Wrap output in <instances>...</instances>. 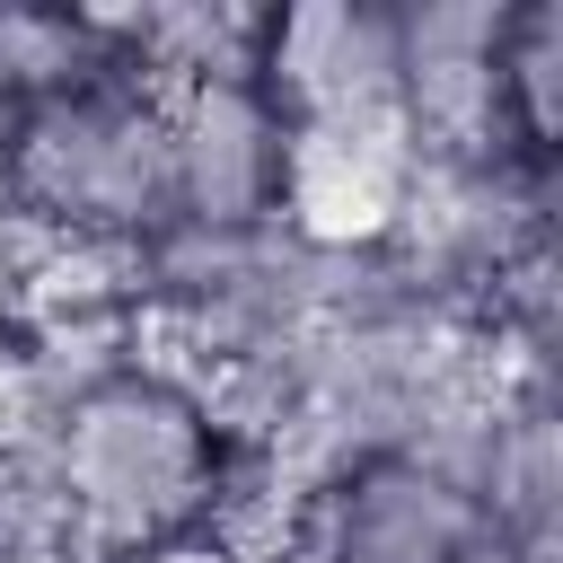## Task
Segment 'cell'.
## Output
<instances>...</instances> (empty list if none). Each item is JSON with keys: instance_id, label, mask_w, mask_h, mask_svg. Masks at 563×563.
Returning a JSON list of instances; mask_svg holds the SVG:
<instances>
[{"instance_id": "obj_1", "label": "cell", "mask_w": 563, "mask_h": 563, "mask_svg": "<svg viewBox=\"0 0 563 563\" xmlns=\"http://www.w3.org/2000/svg\"><path fill=\"white\" fill-rule=\"evenodd\" d=\"M282 554L290 563H545L519 545L493 484L449 431L334 457L325 484L299 493Z\"/></svg>"}, {"instance_id": "obj_2", "label": "cell", "mask_w": 563, "mask_h": 563, "mask_svg": "<svg viewBox=\"0 0 563 563\" xmlns=\"http://www.w3.org/2000/svg\"><path fill=\"white\" fill-rule=\"evenodd\" d=\"M158 114H167V238L290 229V123L255 70L167 79Z\"/></svg>"}, {"instance_id": "obj_3", "label": "cell", "mask_w": 563, "mask_h": 563, "mask_svg": "<svg viewBox=\"0 0 563 563\" xmlns=\"http://www.w3.org/2000/svg\"><path fill=\"white\" fill-rule=\"evenodd\" d=\"M0 563H79L70 537L53 528V510L35 501V484L18 466H0Z\"/></svg>"}, {"instance_id": "obj_4", "label": "cell", "mask_w": 563, "mask_h": 563, "mask_svg": "<svg viewBox=\"0 0 563 563\" xmlns=\"http://www.w3.org/2000/svg\"><path fill=\"white\" fill-rule=\"evenodd\" d=\"M123 563H264L238 528H194V537H167V545H150V554H123Z\"/></svg>"}]
</instances>
